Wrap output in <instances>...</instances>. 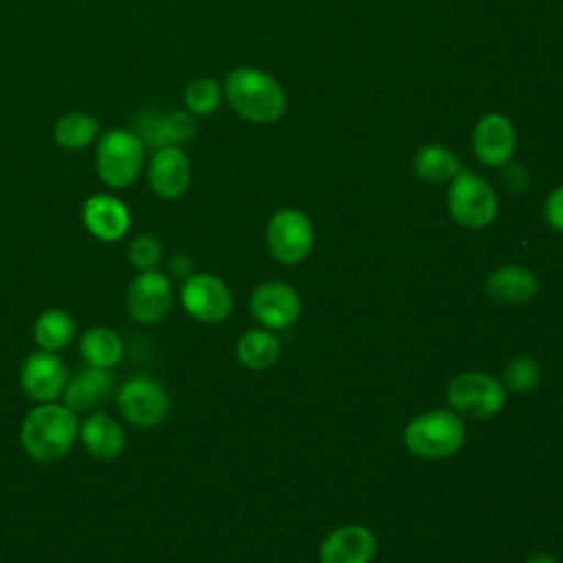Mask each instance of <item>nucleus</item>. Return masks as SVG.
Returning <instances> with one entry per match:
<instances>
[{
    "label": "nucleus",
    "instance_id": "obj_1",
    "mask_svg": "<svg viewBox=\"0 0 563 563\" xmlns=\"http://www.w3.org/2000/svg\"><path fill=\"white\" fill-rule=\"evenodd\" d=\"M79 435L77 413L64 402H37L22 420L20 440L24 451L37 462L64 457Z\"/></svg>",
    "mask_w": 563,
    "mask_h": 563
},
{
    "label": "nucleus",
    "instance_id": "obj_2",
    "mask_svg": "<svg viewBox=\"0 0 563 563\" xmlns=\"http://www.w3.org/2000/svg\"><path fill=\"white\" fill-rule=\"evenodd\" d=\"M224 95L231 108L253 123H273L286 110L284 88L260 68H233L224 79Z\"/></svg>",
    "mask_w": 563,
    "mask_h": 563
},
{
    "label": "nucleus",
    "instance_id": "obj_3",
    "mask_svg": "<svg viewBox=\"0 0 563 563\" xmlns=\"http://www.w3.org/2000/svg\"><path fill=\"white\" fill-rule=\"evenodd\" d=\"M464 424L457 413L449 409H433L416 416L402 431L405 446L427 460H442L455 455L464 444Z\"/></svg>",
    "mask_w": 563,
    "mask_h": 563
},
{
    "label": "nucleus",
    "instance_id": "obj_4",
    "mask_svg": "<svg viewBox=\"0 0 563 563\" xmlns=\"http://www.w3.org/2000/svg\"><path fill=\"white\" fill-rule=\"evenodd\" d=\"M143 163L145 145L136 132L125 128H112L99 136L95 150V165L99 178L108 187H130L139 178Z\"/></svg>",
    "mask_w": 563,
    "mask_h": 563
},
{
    "label": "nucleus",
    "instance_id": "obj_5",
    "mask_svg": "<svg viewBox=\"0 0 563 563\" xmlns=\"http://www.w3.org/2000/svg\"><path fill=\"white\" fill-rule=\"evenodd\" d=\"M449 213L466 229L488 227L497 216V196L493 187L477 174L460 169L451 180L446 196Z\"/></svg>",
    "mask_w": 563,
    "mask_h": 563
},
{
    "label": "nucleus",
    "instance_id": "obj_6",
    "mask_svg": "<svg viewBox=\"0 0 563 563\" xmlns=\"http://www.w3.org/2000/svg\"><path fill=\"white\" fill-rule=\"evenodd\" d=\"M446 400L457 413L471 418H493L506 405V389L490 374L464 372L453 376L446 385Z\"/></svg>",
    "mask_w": 563,
    "mask_h": 563
},
{
    "label": "nucleus",
    "instance_id": "obj_7",
    "mask_svg": "<svg viewBox=\"0 0 563 563\" xmlns=\"http://www.w3.org/2000/svg\"><path fill=\"white\" fill-rule=\"evenodd\" d=\"M117 407L130 424L150 429L167 418L169 398L156 380L147 376H132L119 387Z\"/></svg>",
    "mask_w": 563,
    "mask_h": 563
},
{
    "label": "nucleus",
    "instance_id": "obj_8",
    "mask_svg": "<svg viewBox=\"0 0 563 563\" xmlns=\"http://www.w3.org/2000/svg\"><path fill=\"white\" fill-rule=\"evenodd\" d=\"M314 242V229L306 213L279 209L266 227L268 253L282 264H297L308 257Z\"/></svg>",
    "mask_w": 563,
    "mask_h": 563
},
{
    "label": "nucleus",
    "instance_id": "obj_9",
    "mask_svg": "<svg viewBox=\"0 0 563 563\" xmlns=\"http://www.w3.org/2000/svg\"><path fill=\"white\" fill-rule=\"evenodd\" d=\"M180 303L200 323H220L229 317L233 299L229 286L211 273H191L180 288Z\"/></svg>",
    "mask_w": 563,
    "mask_h": 563
},
{
    "label": "nucleus",
    "instance_id": "obj_10",
    "mask_svg": "<svg viewBox=\"0 0 563 563\" xmlns=\"http://www.w3.org/2000/svg\"><path fill=\"white\" fill-rule=\"evenodd\" d=\"M172 282L156 268L141 271L125 292V308L130 317L141 325H154L163 321L172 308Z\"/></svg>",
    "mask_w": 563,
    "mask_h": 563
},
{
    "label": "nucleus",
    "instance_id": "obj_11",
    "mask_svg": "<svg viewBox=\"0 0 563 563\" xmlns=\"http://www.w3.org/2000/svg\"><path fill=\"white\" fill-rule=\"evenodd\" d=\"M66 383H68V369L64 361L57 356V352L37 350L26 356L20 372V385L31 400L35 402L59 400Z\"/></svg>",
    "mask_w": 563,
    "mask_h": 563
},
{
    "label": "nucleus",
    "instance_id": "obj_12",
    "mask_svg": "<svg viewBox=\"0 0 563 563\" xmlns=\"http://www.w3.org/2000/svg\"><path fill=\"white\" fill-rule=\"evenodd\" d=\"M249 308L255 321H260L268 330H284L299 319L301 301L288 284L264 282L253 290Z\"/></svg>",
    "mask_w": 563,
    "mask_h": 563
},
{
    "label": "nucleus",
    "instance_id": "obj_13",
    "mask_svg": "<svg viewBox=\"0 0 563 563\" xmlns=\"http://www.w3.org/2000/svg\"><path fill=\"white\" fill-rule=\"evenodd\" d=\"M189 180H191V163L183 147L161 145L154 150L147 165V183L158 198L163 200L180 198L187 191Z\"/></svg>",
    "mask_w": 563,
    "mask_h": 563
},
{
    "label": "nucleus",
    "instance_id": "obj_14",
    "mask_svg": "<svg viewBox=\"0 0 563 563\" xmlns=\"http://www.w3.org/2000/svg\"><path fill=\"white\" fill-rule=\"evenodd\" d=\"M517 147V134L508 117L490 112L484 114L473 128L475 156L488 167L506 165Z\"/></svg>",
    "mask_w": 563,
    "mask_h": 563
},
{
    "label": "nucleus",
    "instance_id": "obj_15",
    "mask_svg": "<svg viewBox=\"0 0 563 563\" xmlns=\"http://www.w3.org/2000/svg\"><path fill=\"white\" fill-rule=\"evenodd\" d=\"M81 220L88 233L101 242H119L130 229L125 202L110 194H95L81 207Z\"/></svg>",
    "mask_w": 563,
    "mask_h": 563
},
{
    "label": "nucleus",
    "instance_id": "obj_16",
    "mask_svg": "<svg viewBox=\"0 0 563 563\" xmlns=\"http://www.w3.org/2000/svg\"><path fill=\"white\" fill-rule=\"evenodd\" d=\"M376 554V539L369 528L350 523L332 530L321 548V563H369Z\"/></svg>",
    "mask_w": 563,
    "mask_h": 563
},
{
    "label": "nucleus",
    "instance_id": "obj_17",
    "mask_svg": "<svg viewBox=\"0 0 563 563\" xmlns=\"http://www.w3.org/2000/svg\"><path fill=\"white\" fill-rule=\"evenodd\" d=\"M84 449L97 460H114L125 449L123 427L108 413L95 411L79 424V435Z\"/></svg>",
    "mask_w": 563,
    "mask_h": 563
},
{
    "label": "nucleus",
    "instance_id": "obj_18",
    "mask_svg": "<svg viewBox=\"0 0 563 563\" xmlns=\"http://www.w3.org/2000/svg\"><path fill=\"white\" fill-rule=\"evenodd\" d=\"M114 387V374L112 369H101V367H90L86 365L81 372H77L73 378H68L62 402L70 407L75 413L86 411L101 402Z\"/></svg>",
    "mask_w": 563,
    "mask_h": 563
},
{
    "label": "nucleus",
    "instance_id": "obj_19",
    "mask_svg": "<svg viewBox=\"0 0 563 563\" xmlns=\"http://www.w3.org/2000/svg\"><path fill=\"white\" fill-rule=\"evenodd\" d=\"M537 292V277L526 266H501L486 279V295L499 303H526Z\"/></svg>",
    "mask_w": 563,
    "mask_h": 563
},
{
    "label": "nucleus",
    "instance_id": "obj_20",
    "mask_svg": "<svg viewBox=\"0 0 563 563\" xmlns=\"http://www.w3.org/2000/svg\"><path fill=\"white\" fill-rule=\"evenodd\" d=\"M79 354L90 367L112 369L123 356V341L112 328L95 325L84 332L79 341Z\"/></svg>",
    "mask_w": 563,
    "mask_h": 563
},
{
    "label": "nucleus",
    "instance_id": "obj_21",
    "mask_svg": "<svg viewBox=\"0 0 563 563\" xmlns=\"http://www.w3.org/2000/svg\"><path fill=\"white\" fill-rule=\"evenodd\" d=\"M282 345L279 339L271 330L253 328L246 330L235 345L238 361L249 369H266L279 358Z\"/></svg>",
    "mask_w": 563,
    "mask_h": 563
},
{
    "label": "nucleus",
    "instance_id": "obj_22",
    "mask_svg": "<svg viewBox=\"0 0 563 563\" xmlns=\"http://www.w3.org/2000/svg\"><path fill=\"white\" fill-rule=\"evenodd\" d=\"M413 172L424 183H446L460 172V158L444 145H424L413 156Z\"/></svg>",
    "mask_w": 563,
    "mask_h": 563
},
{
    "label": "nucleus",
    "instance_id": "obj_23",
    "mask_svg": "<svg viewBox=\"0 0 563 563\" xmlns=\"http://www.w3.org/2000/svg\"><path fill=\"white\" fill-rule=\"evenodd\" d=\"M75 336V319L59 308L44 310L33 325V339L40 350L59 352L64 350Z\"/></svg>",
    "mask_w": 563,
    "mask_h": 563
},
{
    "label": "nucleus",
    "instance_id": "obj_24",
    "mask_svg": "<svg viewBox=\"0 0 563 563\" xmlns=\"http://www.w3.org/2000/svg\"><path fill=\"white\" fill-rule=\"evenodd\" d=\"M53 136L64 150H84L99 139V121L86 112H66L57 119Z\"/></svg>",
    "mask_w": 563,
    "mask_h": 563
},
{
    "label": "nucleus",
    "instance_id": "obj_25",
    "mask_svg": "<svg viewBox=\"0 0 563 563\" xmlns=\"http://www.w3.org/2000/svg\"><path fill=\"white\" fill-rule=\"evenodd\" d=\"M194 136H196V121H194V114L187 110L167 112L165 117H161L152 123V139L158 147L161 145L183 147Z\"/></svg>",
    "mask_w": 563,
    "mask_h": 563
},
{
    "label": "nucleus",
    "instance_id": "obj_26",
    "mask_svg": "<svg viewBox=\"0 0 563 563\" xmlns=\"http://www.w3.org/2000/svg\"><path fill=\"white\" fill-rule=\"evenodd\" d=\"M539 376H541L539 363L532 356L521 354V356H515L512 361H508V365L504 367L501 385H504V389H508L512 394H526L539 383Z\"/></svg>",
    "mask_w": 563,
    "mask_h": 563
},
{
    "label": "nucleus",
    "instance_id": "obj_27",
    "mask_svg": "<svg viewBox=\"0 0 563 563\" xmlns=\"http://www.w3.org/2000/svg\"><path fill=\"white\" fill-rule=\"evenodd\" d=\"M220 97H222V90L213 79H194L183 95L187 112L198 117L216 112V108L220 106Z\"/></svg>",
    "mask_w": 563,
    "mask_h": 563
},
{
    "label": "nucleus",
    "instance_id": "obj_28",
    "mask_svg": "<svg viewBox=\"0 0 563 563\" xmlns=\"http://www.w3.org/2000/svg\"><path fill=\"white\" fill-rule=\"evenodd\" d=\"M161 255H163V246L161 242L150 235V233H143V235H136L130 246H128V260L130 264L141 273V271H152L158 266L161 262Z\"/></svg>",
    "mask_w": 563,
    "mask_h": 563
},
{
    "label": "nucleus",
    "instance_id": "obj_29",
    "mask_svg": "<svg viewBox=\"0 0 563 563\" xmlns=\"http://www.w3.org/2000/svg\"><path fill=\"white\" fill-rule=\"evenodd\" d=\"M543 213H545V222L552 229L563 231V185L556 187L554 191H550V196L545 198Z\"/></svg>",
    "mask_w": 563,
    "mask_h": 563
},
{
    "label": "nucleus",
    "instance_id": "obj_30",
    "mask_svg": "<svg viewBox=\"0 0 563 563\" xmlns=\"http://www.w3.org/2000/svg\"><path fill=\"white\" fill-rule=\"evenodd\" d=\"M172 271H174V275H178V277H189V275H191V264H189L187 257L176 255V257L172 260Z\"/></svg>",
    "mask_w": 563,
    "mask_h": 563
},
{
    "label": "nucleus",
    "instance_id": "obj_31",
    "mask_svg": "<svg viewBox=\"0 0 563 563\" xmlns=\"http://www.w3.org/2000/svg\"><path fill=\"white\" fill-rule=\"evenodd\" d=\"M526 563H559V561L552 554H548V552H537V554H530L526 559Z\"/></svg>",
    "mask_w": 563,
    "mask_h": 563
}]
</instances>
